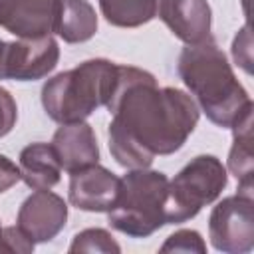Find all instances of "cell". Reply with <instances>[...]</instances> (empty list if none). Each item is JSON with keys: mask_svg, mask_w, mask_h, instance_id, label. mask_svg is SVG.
Here are the masks:
<instances>
[{"mask_svg": "<svg viewBox=\"0 0 254 254\" xmlns=\"http://www.w3.org/2000/svg\"><path fill=\"white\" fill-rule=\"evenodd\" d=\"M109 153L125 169H147L155 157L177 153L194 131L200 109L183 89L159 87L151 71L119 65L107 101Z\"/></svg>", "mask_w": 254, "mask_h": 254, "instance_id": "cell-1", "label": "cell"}, {"mask_svg": "<svg viewBox=\"0 0 254 254\" xmlns=\"http://www.w3.org/2000/svg\"><path fill=\"white\" fill-rule=\"evenodd\" d=\"M177 73L206 119L222 129H230L254 105L246 87L234 75L226 54L212 38L185 46L177 60Z\"/></svg>", "mask_w": 254, "mask_h": 254, "instance_id": "cell-2", "label": "cell"}, {"mask_svg": "<svg viewBox=\"0 0 254 254\" xmlns=\"http://www.w3.org/2000/svg\"><path fill=\"white\" fill-rule=\"evenodd\" d=\"M119 77V64L93 58L60 71L42 87V107L60 125L85 121L111 99Z\"/></svg>", "mask_w": 254, "mask_h": 254, "instance_id": "cell-3", "label": "cell"}, {"mask_svg": "<svg viewBox=\"0 0 254 254\" xmlns=\"http://www.w3.org/2000/svg\"><path fill=\"white\" fill-rule=\"evenodd\" d=\"M169 179L161 171L153 169H129L119 179V192L111 210H107V222L121 234L131 238H147L165 222Z\"/></svg>", "mask_w": 254, "mask_h": 254, "instance_id": "cell-4", "label": "cell"}, {"mask_svg": "<svg viewBox=\"0 0 254 254\" xmlns=\"http://www.w3.org/2000/svg\"><path fill=\"white\" fill-rule=\"evenodd\" d=\"M228 185V171L214 155H196L169 181L165 222L181 224L214 202Z\"/></svg>", "mask_w": 254, "mask_h": 254, "instance_id": "cell-5", "label": "cell"}, {"mask_svg": "<svg viewBox=\"0 0 254 254\" xmlns=\"http://www.w3.org/2000/svg\"><path fill=\"white\" fill-rule=\"evenodd\" d=\"M208 238L222 254H248L254 248V196L236 192L212 206Z\"/></svg>", "mask_w": 254, "mask_h": 254, "instance_id": "cell-6", "label": "cell"}, {"mask_svg": "<svg viewBox=\"0 0 254 254\" xmlns=\"http://www.w3.org/2000/svg\"><path fill=\"white\" fill-rule=\"evenodd\" d=\"M60 62V46L54 36L42 38H18L6 42L0 79L16 81H36L48 77Z\"/></svg>", "mask_w": 254, "mask_h": 254, "instance_id": "cell-7", "label": "cell"}, {"mask_svg": "<svg viewBox=\"0 0 254 254\" xmlns=\"http://www.w3.org/2000/svg\"><path fill=\"white\" fill-rule=\"evenodd\" d=\"M67 222V204L65 200L52 192L50 189L34 190L18 208L16 226L34 242L54 240Z\"/></svg>", "mask_w": 254, "mask_h": 254, "instance_id": "cell-8", "label": "cell"}, {"mask_svg": "<svg viewBox=\"0 0 254 254\" xmlns=\"http://www.w3.org/2000/svg\"><path fill=\"white\" fill-rule=\"evenodd\" d=\"M62 0H0V28L16 38H42L56 32Z\"/></svg>", "mask_w": 254, "mask_h": 254, "instance_id": "cell-9", "label": "cell"}, {"mask_svg": "<svg viewBox=\"0 0 254 254\" xmlns=\"http://www.w3.org/2000/svg\"><path fill=\"white\" fill-rule=\"evenodd\" d=\"M155 16L187 46L212 38V10L206 0H155Z\"/></svg>", "mask_w": 254, "mask_h": 254, "instance_id": "cell-10", "label": "cell"}, {"mask_svg": "<svg viewBox=\"0 0 254 254\" xmlns=\"http://www.w3.org/2000/svg\"><path fill=\"white\" fill-rule=\"evenodd\" d=\"M119 177L95 163L69 173L67 198L71 206L85 212H107L115 204Z\"/></svg>", "mask_w": 254, "mask_h": 254, "instance_id": "cell-11", "label": "cell"}, {"mask_svg": "<svg viewBox=\"0 0 254 254\" xmlns=\"http://www.w3.org/2000/svg\"><path fill=\"white\" fill-rule=\"evenodd\" d=\"M52 147L65 173L99 163V147L95 131L87 121L64 123L52 137Z\"/></svg>", "mask_w": 254, "mask_h": 254, "instance_id": "cell-12", "label": "cell"}, {"mask_svg": "<svg viewBox=\"0 0 254 254\" xmlns=\"http://www.w3.org/2000/svg\"><path fill=\"white\" fill-rule=\"evenodd\" d=\"M20 177L32 190L52 189L62 179V165L52 143H30L20 151Z\"/></svg>", "mask_w": 254, "mask_h": 254, "instance_id": "cell-13", "label": "cell"}, {"mask_svg": "<svg viewBox=\"0 0 254 254\" xmlns=\"http://www.w3.org/2000/svg\"><path fill=\"white\" fill-rule=\"evenodd\" d=\"M252 113L254 105L248 107L232 123V147L228 153V171L238 181V192L254 196V161H252Z\"/></svg>", "mask_w": 254, "mask_h": 254, "instance_id": "cell-14", "label": "cell"}, {"mask_svg": "<svg viewBox=\"0 0 254 254\" xmlns=\"http://www.w3.org/2000/svg\"><path fill=\"white\" fill-rule=\"evenodd\" d=\"M97 14L87 0H62L56 32L65 44H83L97 32Z\"/></svg>", "mask_w": 254, "mask_h": 254, "instance_id": "cell-15", "label": "cell"}, {"mask_svg": "<svg viewBox=\"0 0 254 254\" xmlns=\"http://www.w3.org/2000/svg\"><path fill=\"white\" fill-rule=\"evenodd\" d=\"M103 18L115 28H139L155 18V0H97Z\"/></svg>", "mask_w": 254, "mask_h": 254, "instance_id": "cell-16", "label": "cell"}, {"mask_svg": "<svg viewBox=\"0 0 254 254\" xmlns=\"http://www.w3.org/2000/svg\"><path fill=\"white\" fill-rule=\"evenodd\" d=\"M69 252H103V254H119L121 246L115 242L109 230L105 228H85L77 232L67 248Z\"/></svg>", "mask_w": 254, "mask_h": 254, "instance_id": "cell-17", "label": "cell"}, {"mask_svg": "<svg viewBox=\"0 0 254 254\" xmlns=\"http://www.w3.org/2000/svg\"><path fill=\"white\" fill-rule=\"evenodd\" d=\"M161 252H198L204 254L206 252V242L200 236L198 230L192 228H181L175 230L159 248Z\"/></svg>", "mask_w": 254, "mask_h": 254, "instance_id": "cell-18", "label": "cell"}, {"mask_svg": "<svg viewBox=\"0 0 254 254\" xmlns=\"http://www.w3.org/2000/svg\"><path fill=\"white\" fill-rule=\"evenodd\" d=\"M232 60L248 75L252 73V38H250L248 24H244L238 30V34L234 36V40H232Z\"/></svg>", "mask_w": 254, "mask_h": 254, "instance_id": "cell-19", "label": "cell"}, {"mask_svg": "<svg viewBox=\"0 0 254 254\" xmlns=\"http://www.w3.org/2000/svg\"><path fill=\"white\" fill-rule=\"evenodd\" d=\"M18 121V105L8 89L0 85V139L6 137Z\"/></svg>", "mask_w": 254, "mask_h": 254, "instance_id": "cell-20", "label": "cell"}, {"mask_svg": "<svg viewBox=\"0 0 254 254\" xmlns=\"http://www.w3.org/2000/svg\"><path fill=\"white\" fill-rule=\"evenodd\" d=\"M2 236L8 246V252H18V254H30L34 252V242L18 228V226H2Z\"/></svg>", "mask_w": 254, "mask_h": 254, "instance_id": "cell-21", "label": "cell"}, {"mask_svg": "<svg viewBox=\"0 0 254 254\" xmlns=\"http://www.w3.org/2000/svg\"><path fill=\"white\" fill-rule=\"evenodd\" d=\"M18 181H22L20 167L6 155H0V194L6 192L8 189H12Z\"/></svg>", "mask_w": 254, "mask_h": 254, "instance_id": "cell-22", "label": "cell"}, {"mask_svg": "<svg viewBox=\"0 0 254 254\" xmlns=\"http://www.w3.org/2000/svg\"><path fill=\"white\" fill-rule=\"evenodd\" d=\"M0 252H8V246H6L4 236H2V224H0Z\"/></svg>", "mask_w": 254, "mask_h": 254, "instance_id": "cell-23", "label": "cell"}, {"mask_svg": "<svg viewBox=\"0 0 254 254\" xmlns=\"http://www.w3.org/2000/svg\"><path fill=\"white\" fill-rule=\"evenodd\" d=\"M4 46H6V42H4V40H0V62H2V54H4Z\"/></svg>", "mask_w": 254, "mask_h": 254, "instance_id": "cell-24", "label": "cell"}]
</instances>
